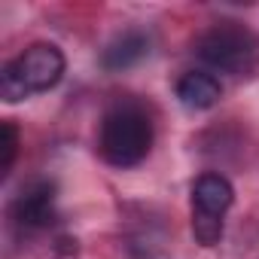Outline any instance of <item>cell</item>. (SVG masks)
<instances>
[{
  "mask_svg": "<svg viewBox=\"0 0 259 259\" xmlns=\"http://www.w3.org/2000/svg\"><path fill=\"white\" fill-rule=\"evenodd\" d=\"M150 147H153V122L144 107L116 104L113 110H107L98 132V150L107 165L135 168L150 156Z\"/></svg>",
  "mask_w": 259,
  "mask_h": 259,
  "instance_id": "cell-1",
  "label": "cell"
},
{
  "mask_svg": "<svg viewBox=\"0 0 259 259\" xmlns=\"http://www.w3.org/2000/svg\"><path fill=\"white\" fill-rule=\"evenodd\" d=\"M195 52L204 64H210L213 70H223V73H244V70H250V64L256 58L250 31H244L235 22H223V25H213L210 31H204L195 43Z\"/></svg>",
  "mask_w": 259,
  "mask_h": 259,
  "instance_id": "cell-2",
  "label": "cell"
},
{
  "mask_svg": "<svg viewBox=\"0 0 259 259\" xmlns=\"http://www.w3.org/2000/svg\"><path fill=\"white\" fill-rule=\"evenodd\" d=\"M13 67L31 95L49 92L64 76V52L52 43H34L13 61Z\"/></svg>",
  "mask_w": 259,
  "mask_h": 259,
  "instance_id": "cell-3",
  "label": "cell"
},
{
  "mask_svg": "<svg viewBox=\"0 0 259 259\" xmlns=\"http://www.w3.org/2000/svg\"><path fill=\"white\" fill-rule=\"evenodd\" d=\"M13 220L25 229H46L55 223V183L31 180L13 201Z\"/></svg>",
  "mask_w": 259,
  "mask_h": 259,
  "instance_id": "cell-4",
  "label": "cell"
},
{
  "mask_svg": "<svg viewBox=\"0 0 259 259\" xmlns=\"http://www.w3.org/2000/svg\"><path fill=\"white\" fill-rule=\"evenodd\" d=\"M232 201H235V189L220 174H201L192 183V217L223 220V213L232 207Z\"/></svg>",
  "mask_w": 259,
  "mask_h": 259,
  "instance_id": "cell-5",
  "label": "cell"
},
{
  "mask_svg": "<svg viewBox=\"0 0 259 259\" xmlns=\"http://www.w3.org/2000/svg\"><path fill=\"white\" fill-rule=\"evenodd\" d=\"M150 55V37L144 31H125L119 34L101 55V64L104 70L110 73H119V70H128V67H135L138 61H144Z\"/></svg>",
  "mask_w": 259,
  "mask_h": 259,
  "instance_id": "cell-6",
  "label": "cell"
},
{
  "mask_svg": "<svg viewBox=\"0 0 259 259\" xmlns=\"http://www.w3.org/2000/svg\"><path fill=\"white\" fill-rule=\"evenodd\" d=\"M223 95V85L213 73L204 70H189L177 79V98L189 110H210Z\"/></svg>",
  "mask_w": 259,
  "mask_h": 259,
  "instance_id": "cell-7",
  "label": "cell"
},
{
  "mask_svg": "<svg viewBox=\"0 0 259 259\" xmlns=\"http://www.w3.org/2000/svg\"><path fill=\"white\" fill-rule=\"evenodd\" d=\"M31 92L25 89V82L19 79V73H16V67H13V61L10 64H4V70H0V98H4L7 104H19V101H25Z\"/></svg>",
  "mask_w": 259,
  "mask_h": 259,
  "instance_id": "cell-8",
  "label": "cell"
},
{
  "mask_svg": "<svg viewBox=\"0 0 259 259\" xmlns=\"http://www.w3.org/2000/svg\"><path fill=\"white\" fill-rule=\"evenodd\" d=\"M192 235L198 244L213 247L223 238V220H207V217H192Z\"/></svg>",
  "mask_w": 259,
  "mask_h": 259,
  "instance_id": "cell-9",
  "label": "cell"
},
{
  "mask_svg": "<svg viewBox=\"0 0 259 259\" xmlns=\"http://www.w3.org/2000/svg\"><path fill=\"white\" fill-rule=\"evenodd\" d=\"M0 147H4V162H0V171L10 174L13 162H16V153H19V132H16V125L13 122H4L0 125Z\"/></svg>",
  "mask_w": 259,
  "mask_h": 259,
  "instance_id": "cell-10",
  "label": "cell"
},
{
  "mask_svg": "<svg viewBox=\"0 0 259 259\" xmlns=\"http://www.w3.org/2000/svg\"><path fill=\"white\" fill-rule=\"evenodd\" d=\"M73 253H76V250H70V247H61V253H58L55 259H76Z\"/></svg>",
  "mask_w": 259,
  "mask_h": 259,
  "instance_id": "cell-11",
  "label": "cell"
}]
</instances>
